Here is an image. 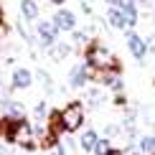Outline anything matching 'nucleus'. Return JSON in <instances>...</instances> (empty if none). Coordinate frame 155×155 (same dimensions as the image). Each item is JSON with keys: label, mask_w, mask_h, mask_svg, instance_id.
Segmentation results:
<instances>
[{"label": "nucleus", "mask_w": 155, "mask_h": 155, "mask_svg": "<svg viewBox=\"0 0 155 155\" xmlns=\"http://www.w3.org/2000/svg\"><path fill=\"white\" fill-rule=\"evenodd\" d=\"M59 117H61L64 132H76L84 125V107H81V102H69V104L59 112Z\"/></svg>", "instance_id": "nucleus-2"}, {"label": "nucleus", "mask_w": 155, "mask_h": 155, "mask_svg": "<svg viewBox=\"0 0 155 155\" xmlns=\"http://www.w3.org/2000/svg\"><path fill=\"white\" fill-rule=\"evenodd\" d=\"M107 155H122V150H114V147H112V150H109Z\"/></svg>", "instance_id": "nucleus-27"}, {"label": "nucleus", "mask_w": 155, "mask_h": 155, "mask_svg": "<svg viewBox=\"0 0 155 155\" xmlns=\"http://www.w3.org/2000/svg\"><path fill=\"white\" fill-rule=\"evenodd\" d=\"M15 28H18V33H21V38H23L25 43H36V33L28 28V25H25V21H23V18L15 23Z\"/></svg>", "instance_id": "nucleus-16"}, {"label": "nucleus", "mask_w": 155, "mask_h": 155, "mask_svg": "<svg viewBox=\"0 0 155 155\" xmlns=\"http://www.w3.org/2000/svg\"><path fill=\"white\" fill-rule=\"evenodd\" d=\"M0 155H10V147L3 145V140H0Z\"/></svg>", "instance_id": "nucleus-26"}, {"label": "nucleus", "mask_w": 155, "mask_h": 155, "mask_svg": "<svg viewBox=\"0 0 155 155\" xmlns=\"http://www.w3.org/2000/svg\"><path fill=\"white\" fill-rule=\"evenodd\" d=\"M97 132L94 130H87V132H81V137H79V147L81 150H87V153H92L94 150V145H97Z\"/></svg>", "instance_id": "nucleus-14"}, {"label": "nucleus", "mask_w": 155, "mask_h": 155, "mask_svg": "<svg viewBox=\"0 0 155 155\" xmlns=\"http://www.w3.org/2000/svg\"><path fill=\"white\" fill-rule=\"evenodd\" d=\"M84 59H87V66L92 71H120V61L102 43H92L87 48V54H84Z\"/></svg>", "instance_id": "nucleus-1"}, {"label": "nucleus", "mask_w": 155, "mask_h": 155, "mask_svg": "<svg viewBox=\"0 0 155 155\" xmlns=\"http://www.w3.org/2000/svg\"><path fill=\"white\" fill-rule=\"evenodd\" d=\"M28 140H33V125H31L28 120H15V125H13V130H10V137H8V143L13 145H25Z\"/></svg>", "instance_id": "nucleus-4"}, {"label": "nucleus", "mask_w": 155, "mask_h": 155, "mask_svg": "<svg viewBox=\"0 0 155 155\" xmlns=\"http://www.w3.org/2000/svg\"><path fill=\"white\" fill-rule=\"evenodd\" d=\"M107 21L112 28H127V21H125V15L120 13V8H114V5H109L107 8Z\"/></svg>", "instance_id": "nucleus-13"}, {"label": "nucleus", "mask_w": 155, "mask_h": 155, "mask_svg": "<svg viewBox=\"0 0 155 155\" xmlns=\"http://www.w3.org/2000/svg\"><path fill=\"white\" fill-rule=\"evenodd\" d=\"M59 38V28L54 21H38L36 23V41L41 48H51Z\"/></svg>", "instance_id": "nucleus-3"}, {"label": "nucleus", "mask_w": 155, "mask_h": 155, "mask_svg": "<svg viewBox=\"0 0 155 155\" xmlns=\"http://www.w3.org/2000/svg\"><path fill=\"white\" fill-rule=\"evenodd\" d=\"M127 48H130V54L135 59H145V54H147V43L137 33H127Z\"/></svg>", "instance_id": "nucleus-10"}, {"label": "nucleus", "mask_w": 155, "mask_h": 155, "mask_svg": "<svg viewBox=\"0 0 155 155\" xmlns=\"http://www.w3.org/2000/svg\"><path fill=\"white\" fill-rule=\"evenodd\" d=\"M94 79V74H92V69L87 66V64H76V66L69 71V84H71L74 89H81V87H87L89 81Z\"/></svg>", "instance_id": "nucleus-5"}, {"label": "nucleus", "mask_w": 155, "mask_h": 155, "mask_svg": "<svg viewBox=\"0 0 155 155\" xmlns=\"http://www.w3.org/2000/svg\"><path fill=\"white\" fill-rule=\"evenodd\" d=\"M36 76L41 79V87L46 89V92H54V79H51V76L43 71V69H38V71H36Z\"/></svg>", "instance_id": "nucleus-19"}, {"label": "nucleus", "mask_w": 155, "mask_h": 155, "mask_svg": "<svg viewBox=\"0 0 155 155\" xmlns=\"http://www.w3.org/2000/svg\"><path fill=\"white\" fill-rule=\"evenodd\" d=\"M104 135H107V137H112V135H117V127H114V125H104Z\"/></svg>", "instance_id": "nucleus-23"}, {"label": "nucleus", "mask_w": 155, "mask_h": 155, "mask_svg": "<svg viewBox=\"0 0 155 155\" xmlns=\"http://www.w3.org/2000/svg\"><path fill=\"white\" fill-rule=\"evenodd\" d=\"M51 5H61V3H66V0H48Z\"/></svg>", "instance_id": "nucleus-28"}, {"label": "nucleus", "mask_w": 155, "mask_h": 155, "mask_svg": "<svg viewBox=\"0 0 155 155\" xmlns=\"http://www.w3.org/2000/svg\"><path fill=\"white\" fill-rule=\"evenodd\" d=\"M102 84L104 87H109L112 92H120L122 89V79H120V71H102Z\"/></svg>", "instance_id": "nucleus-12"}, {"label": "nucleus", "mask_w": 155, "mask_h": 155, "mask_svg": "<svg viewBox=\"0 0 155 155\" xmlns=\"http://www.w3.org/2000/svg\"><path fill=\"white\" fill-rule=\"evenodd\" d=\"M48 112H51V109H48V104H46V102H38V104H36V109H33V114H36L38 120L48 117Z\"/></svg>", "instance_id": "nucleus-21"}, {"label": "nucleus", "mask_w": 155, "mask_h": 155, "mask_svg": "<svg viewBox=\"0 0 155 155\" xmlns=\"http://www.w3.org/2000/svg\"><path fill=\"white\" fill-rule=\"evenodd\" d=\"M51 155H69V153H66V150H64V145L59 143V145H56V147H54V153H51Z\"/></svg>", "instance_id": "nucleus-25"}, {"label": "nucleus", "mask_w": 155, "mask_h": 155, "mask_svg": "<svg viewBox=\"0 0 155 155\" xmlns=\"http://www.w3.org/2000/svg\"><path fill=\"white\" fill-rule=\"evenodd\" d=\"M74 33V43H84L87 41V33H84V31H71Z\"/></svg>", "instance_id": "nucleus-22"}, {"label": "nucleus", "mask_w": 155, "mask_h": 155, "mask_svg": "<svg viewBox=\"0 0 155 155\" xmlns=\"http://www.w3.org/2000/svg\"><path fill=\"white\" fill-rule=\"evenodd\" d=\"M54 23H56V28H59V33H71V31H76V15L71 10H66V8L56 10Z\"/></svg>", "instance_id": "nucleus-6"}, {"label": "nucleus", "mask_w": 155, "mask_h": 155, "mask_svg": "<svg viewBox=\"0 0 155 155\" xmlns=\"http://www.w3.org/2000/svg\"><path fill=\"white\" fill-rule=\"evenodd\" d=\"M0 107H3V114L10 120H23L25 117V107L18 99H5V102H0Z\"/></svg>", "instance_id": "nucleus-9"}, {"label": "nucleus", "mask_w": 155, "mask_h": 155, "mask_svg": "<svg viewBox=\"0 0 155 155\" xmlns=\"http://www.w3.org/2000/svg\"><path fill=\"white\" fill-rule=\"evenodd\" d=\"M104 99H107V97H104V92H99V89H89V92H87V102H89L92 107L104 104Z\"/></svg>", "instance_id": "nucleus-18"}, {"label": "nucleus", "mask_w": 155, "mask_h": 155, "mask_svg": "<svg viewBox=\"0 0 155 155\" xmlns=\"http://www.w3.org/2000/svg\"><path fill=\"white\" fill-rule=\"evenodd\" d=\"M109 150H112V143H109V137H104V140H97V145H94L92 153H97V155H107Z\"/></svg>", "instance_id": "nucleus-20"}, {"label": "nucleus", "mask_w": 155, "mask_h": 155, "mask_svg": "<svg viewBox=\"0 0 155 155\" xmlns=\"http://www.w3.org/2000/svg\"><path fill=\"white\" fill-rule=\"evenodd\" d=\"M18 10H21L23 21H36V18H38V3H36V0H21Z\"/></svg>", "instance_id": "nucleus-11"}, {"label": "nucleus", "mask_w": 155, "mask_h": 155, "mask_svg": "<svg viewBox=\"0 0 155 155\" xmlns=\"http://www.w3.org/2000/svg\"><path fill=\"white\" fill-rule=\"evenodd\" d=\"M33 84V71H28L25 66H18L10 76V87L13 89H28Z\"/></svg>", "instance_id": "nucleus-8"}, {"label": "nucleus", "mask_w": 155, "mask_h": 155, "mask_svg": "<svg viewBox=\"0 0 155 155\" xmlns=\"http://www.w3.org/2000/svg\"><path fill=\"white\" fill-rule=\"evenodd\" d=\"M122 155H143V153H140V147H127V150H122Z\"/></svg>", "instance_id": "nucleus-24"}, {"label": "nucleus", "mask_w": 155, "mask_h": 155, "mask_svg": "<svg viewBox=\"0 0 155 155\" xmlns=\"http://www.w3.org/2000/svg\"><path fill=\"white\" fill-rule=\"evenodd\" d=\"M153 155H155V153H153Z\"/></svg>", "instance_id": "nucleus-29"}, {"label": "nucleus", "mask_w": 155, "mask_h": 155, "mask_svg": "<svg viewBox=\"0 0 155 155\" xmlns=\"http://www.w3.org/2000/svg\"><path fill=\"white\" fill-rule=\"evenodd\" d=\"M114 8H120V13L125 15L127 28L137 25V3L135 0H114Z\"/></svg>", "instance_id": "nucleus-7"}, {"label": "nucleus", "mask_w": 155, "mask_h": 155, "mask_svg": "<svg viewBox=\"0 0 155 155\" xmlns=\"http://www.w3.org/2000/svg\"><path fill=\"white\" fill-rule=\"evenodd\" d=\"M48 54H51V56H54V59H56V61H61V59H66V56H69V54H71V46H69V43H61V41H56V43H54V46H51V48H48Z\"/></svg>", "instance_id": "nucleus-15"}, {"label": "nucleus", "mask_w": 155, "mask_h": 155, "mask_svg": "<svg viewBox=\"0 0 155 155\" xmlns=\"http://www.w3.org/2000/svg\"><path fill=\"white\" fill-rule=\"evenodd\" d=\"M140 153H143V155H153L155 153V137H153V135H145V137H140Z\"/></svg>", "instance_id": "nucleus-17"}]
</instances>
